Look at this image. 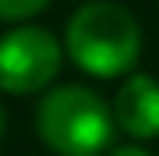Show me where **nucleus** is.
<instances>
[{
    "label": "nucleus",
    "instance_id": "f257e3e1",
    "mask_svg": "<svg viewBox=\"0 0 159 156\" xmlns=\"http://www.w3.org/2000/svg\"><path fill=\"white\" fill-rule=\"evenodd\" d=\"M67 50L92 75H120L142 53V25L124 4L92 0L67 21Z\"/></svg>",
    "mask_w": 159,
    "mask_h": 156
},
{
    "label": "nucleus",
    "instance_id": "f03ea898",
    "mask_svg": "<svg viewBox=\"0 0 159 156\" xmlns=\"http://www.w3.org/2000/svg\"><path fill=\"white\" fill-rule=\"evenodd\" d=\"M113 110L89 85H57L35 106V128L43 142L64 156H96L113 135Z\"/></svg>",
    "mask_w": 159,
    "mask_h": 156
},
{
    "label": "nucleus",
    "instance_id": "7ed1b4c3",
    "mask_svg": "<svg viewBox=\"0 0 159 156\" xmlns=\"http://www.w3.org/2000/svg\"><path fill=\"white\" fill-rule=\"evenodd\" d=\"M60 71V43L43 25H18L0 35V89L35 92Z\"/></svg>",
    "mask_w": 159,
    "mask_h": 156
},
{
    "label": "nucleus",
    "instance_id": "20e7f679",
    "mask_svg": "<svg viewBox=\"0 0 159 156\" xmlns=\"http://www.w3.org/2000/svg\"><path fill=\"white\" fill-rule=\"evenodd\" d=\"M113 121L138 139L159 135V78L142 71L127 75V82L113 96Z\"/></svg>",
    "mask_w": 159,
    "mask_h": 156
},
{
    "label": "nucleus",
    "instance_id": "39448f33",
    "mask_svg": "<svg viewBox=\"0 0 159 156\" xmlns=\"http://www.w3.org/2000/svg\"><path fill=\"white\" fill-rule=\"evenodd\" d=\"M46 4L50 0H0V18L4 21H18V18H29L35 11H43Z\"/></svg>",
    "mask_w": 159,
    "mask_h": 156
},
{
    "label": "nucleus",
    "instance_id": "423d86ee",
    "mask_svg": "<svg viewBox=\"0 0 159 156\" xmlns=\"http://www.w3.org/2000/svg\"><path fill=\"white\" fill-rule=\"evenodd\" d=\"M110 156H152V153H145L142 145H120V149H113Z\"/></svg>",
    "mask_w": 159,
    "mask_h": 156
},
{
    "label": "nucleus",
    "instance_id": "0eeeda50",
    "mask_svg": "<svg viewBox=\"0 0 159 156\" xmlns=\"http://www.w3.org/2000/svg\"><path fill=\"white\" fill-rule=\"evenodd\" d=\"M0 135H4V106H0Z\"/></svg>",
    "mask_w": 159,
    "mask_h": 156
}]
</instances>
